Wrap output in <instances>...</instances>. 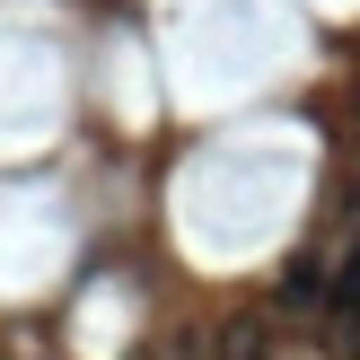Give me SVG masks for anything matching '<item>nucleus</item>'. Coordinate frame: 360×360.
I'll return each mask as SVG.
<instances>
[{
  "label": "nucleus",
  "instance_id": "7ed1b4c3",
  "mask_svg": "<svg viewBox=\"0 0 360 360\" xmlns=\"http://www.w3.org/2000/svg\"><path fill=\"white\" fill-rule=\"evenodd\" d=\"M326 308H360V238L343 246V264H334V290H326Z\"/></svg>",
  "mask_w": 360,
  "mask_h": 360
},
{
  "label": "nucleus",
  "instance_id": "20e7f679",
  "mask_svg": "<svg viewBox=\"0 0 360 360\" xmlns=\"http://www.w3.org/2000/svg\"><path fill=\"white\" fill-rule=\"evenodd\" d=\"M352 105H360V97H352Z\"/></svg>",
  "mask_w": 360,
  "mask_h": 360
},
{
  "label": "nucleus",
  "instance_id": "f257e3e1",
  "mask_svg": "<svg viewBox=\"0 0 360 360\" xmlns=\"http://www.w3.org/2000/svg\"><path fill=\"white\" fill-rule=\"evenodd\" d=\"M334 281H316V255H290V273H281V308H326Z\"/></svg>",
  "mask_w": 360,
  "mask_h": 360
},
{
  "label": "nucleus",
  "instance_id": "f03ea898",
  "mask_svg": "<svg viewBox=\"0 0 360 360\" xmlns=\"http://www.w3.org/2000/svg\"><path fill=\"white\" fill-rule=\"evenodd\" d=\"M220 360H273V334H264L255 316H229L220 326Z\"/></svg>",
  "mask_w": 360,
  "mask_h": 360
}]
</instances>
